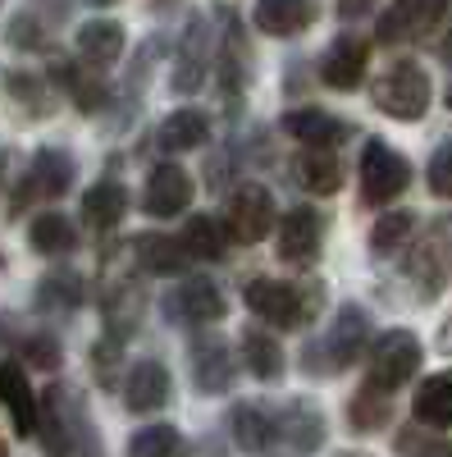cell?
Listing matches in <instances>:
<instances>
[{
  "instance_id": "obj_1",
  "label": "cell",
  "mask_w": 452,
  "mask_h": 457,
  "mask_svg": "<svg viewBox=\"0 0 452 457\" xmlns=\"http://www.w3.org/2000/svg\"><path fill=\"white\" fill-rule=\"evenodd\" d=\"M242 302L251 307L256 320L279 325V329H301V325L316 320L325 293H320V284L297 288V284H284V279H251L242 288Z\"/></svg>"
},
{
  "instance_id": "obj_2",
  "label": "cell",
  "mask_w": 452,
  "mask_h": 457,
  "mask_svg": "<svg viewBox=\"0 0 452 457\" xmlns=\"http://www.w3.org/2000/svg\"><path fill=\"white\" fill-rule=\"evenodd\" d=\"M370 96H374V105H380V110L389 114V120L416 124V120H425L434 87H430V73H425L421 64L398 60V64H389V69L380 73V79H374Z\"/></svg>"
},
{
  "instance_id": "obj_3",
  "label": "cell",
  "mask_w": 452,
  "mask_h": 457,
  "mask_svg": "<svg viewBox=\"0 0 452 457\" xmlns=\"http://www.w3.org/2000/svg\"><path fill=\"white\" fill-rule=\"evenodd\" d=\"M366 338H370V320L361 307H343L333 316L325 343H311L307 353H301V366L307 375H333V370H348L361 353H366Z\"/></svg>"
},
{
  "instance_id": "obj_4",
  "label": "cell",
  "mask_w": 452,
  "mask_h": 457,
  "mask_svg": "<svg viewBox=\"0 0 452 457\" xmlns=\"http://www.w3.org/2000/svg\"><path fill=\"white\" fill-rule=\"evenodd\" d=\"M416 370H421V338L407 334V329H389L370 348V379H366V385L380 389V394H393Z\"/></svg>"
},
{
  "instance_id": "obj_5",
  "label": "cell",
  "mask_w": 452,
  "mask_h": 457,
  "mask_svg": "<svg viewBox=\"0 0 452 457\" xmlns=\"http://www.w3.org/2000/svg\"><path fill=\"white\" fill-rule=\"evenodd\" d=\"M407 183H411L407 156H398V151L384 146L380 137H370L366 151H361V197L370 206H384V202L407 193Z\"/></svg>"
},
{
  "instance_id": "obj_6",
  "label": "cell",
  "mask_w": 452,
  "mask_h": 457,
  "mask_svg": "<svg viewBox=\"0 0 452 457\" xmlns=\"http://www.w3.org/2000/svg\"><path fill=\"white\" fill-rule=\"evenodd\" d=\"M224 228H229L234 243H260L275 228V197L270 187L260 183H242L229 197V215H224Z\"/></svg>"
},
{
  "instance_id": "obj_7",
  "label": "cell",
  "mask_w": 452,
  "mask_h": 457,
  "mask_svg": "<svg viewBox=\"0 0 452 457\" xmlns=\"http://www.w3.org/2000/svg\"><path fill=\"white\" fill-rule=\"evenodd\" d=\"M411 275L425 288V297H434L448 284V275H452V215H439L421 234V247L411 252Z\"/></svg>"
},
{
  "instance_id": "obj_8",
  "label": "cell",
  "mask_w": 452,
  "mask_h": 457,
  "mask_svg": "<svg viewBox=\"0 0 452 457\" xmlns=\"http://www.w3.org/2000/svg\"><path fill=\"white\" fill-rule=\"evenodd\" d=\"M69 187H73V161L64 156V151L46 146V151H37V156L28 161V170H23L19 206H23V202H51V197H64Z\"/></svg>"
},
{
  "instance_id": "obj_9",
  "label": "cell",
  "mask_w": 452,
  "mask_h": 457,
  "mask_svg": "<svg viewBox=\"0 0 452 457\" xmlns=\"http://www.w3.org/2000/svg\"><path fill=\"white\" fill-rule=\"evenodd\" d=\"M325 243V215L316 206H292L279 220V256L288 265H311Z\"/></svg>"
},
{
  "instance_id": "obj_10",
  "label": "cell",
  "mask_w": 452,
  "mask_h": 457,
  "mask_svg": "<svg viewBox=\"0 0 452 457\" xmlns=\"http://www.w3.org/2000/svg\"><path fill=\"white\" fill-rule=\"evenodd\" d=\"M187 361H193V385L201 394H224V389H234V379H238V366L229 357V343L224 338H193V348H187Z\"/></svg>"
},
{
  "instance_id": "obj_11",
  "label": "cell",
  "mask_w": 452,
  "mask_h": 457,
  "mask_svg": "<svg viewBox=\"0 0 452 457\" xmlns=\"http://www.w3.org/2000/svg\"><path fill=\"white\" fill-rule=\"evenodd\" d=\"M169 316L178 325H215L224 316V293L215 279L206 275H193V279H183L174 293H169Z\"/></svg>"
},
{
  "instance_id": "obj_12",
  "label": "cell",
  "mask_w": 452,
  "mask_h": 457,
  "mask_svg": "<svg viewBox=\"0 0 452 457\" xmlns=\"http://www.w3.org/2000/svg\"><path fill=\"white\" fill-rule=\"evenodd\" d=\"M448 19V5H434V0H407V5H389L380 14V42L398 46V42H416V37L434 32Z\"/></svg>"
},
{
  "instance_id": "obj_13",
  "label": "cell",
  "mask_w": 452,
  "mask_h": 457,
  "mask_svg": "<svg viewBox=\"0 0 452 457\" xmlns=\"http://www.w3.org/2000/svg\"><path fill=\"white\" fill-rule=\"evenodd\" d=\"M284 129H288L301 146H307V151H333L338 142L352 133L343 120H333V114L320 110V105H297V110H288V114H284Z\"/></svg>"
},
{
  "instance_id": "obj_14",
  "label": "cell",
  "mask_w": 452,
  "mask_h": 457,
  "mask_svg": "<svg viewBox=\"0 0 452 457\" xmlns=\"http://www.w3.org/2000/svg\"><path fill=\"white\" fill-rule=\"evenodd\" d=\"M366 64H370V46L361 42V37H338V42L325 51V60H320V79L333 92H352L366 79Z\"/></svg>"
},
{
  "instance_id": "obj_15",
  "label": "cell",
  "mask_w": 452,
  "mask_h": 457,
  "mask_svg": "<svg viewBox=\"0 0 452 457\" xmlns=\"http://www.w3.org/2000/svg\"><path fill=\"white\" fill-rule=\"evenodd\" d=\"M146 215H178L187 211V202H193V179H187V170L178 165H160V170H151L146 179Z\"/></svg>"
},
{
  "instance_id": "obj_16",
  "label": "cell",
  "mask_w": 452,
  "mask_h": 457,
  "mask_svg": "<svg viewBox=\"0 0 452 457\" xmlns=\"http://www.w3.org/2000/svg\"><path fill=\"white\" fill-rule=\"evenodd\" d=\"M124 403H128V411H137V416L165 407V403H169V370H165L160 361H151V357L137 361L133 375H128V385H124Z\"/></svg>"
},
{
  "instance_id": "obj_17",
  "label": "cell",
  "mask_w": 452,
  "mask_h": 457,
  "mask_svg": "<svg viewBox=\"0 0 452 457\" xmlns=\"http://www.w3.org/2000/svg\"><path fill=\"white\" fill-rule=\"evenodd\" d=\"M0 407L14 416V430L19 435H37V394L28 385V375L19 361L0 366Z\"/></svg>"
},
{
  "instance_id": "obj_18",
  "label": "cell",
  "mask_w": 452,
  "mask_h": 457,
  "mask_svg": "<svg viewBox=\"0 0 452 457\" xmlns=\"http://www.w3.org/2000/svg\"><path fill=\"white\" fill-rule=\"evenodd\" d=\"M242 361L256 379H266V385H275V379H284L288 361H284V348H279V338L270 329H260V325H247L242 329Z\"/></svg>"
},
{
  "instance_id": "obj_19",
  "label": "cell",
  "mask_w": 452,
  "mask_h": 457,
  "mask_svg": "<svg viewBox=\"0 0 452 457\" xmlns=\"http://www.w3.org/2000/svg\"><path fill=\"white\" fill-rule=\"evenodd\" d=\"M229 435L242 453H266L279 439V426H275V416L260 411L256 403H238L234 416H229Z\"/></svg>"
},
{
  "instance_id": "obj_20",
  "label": "cell",
  "mask_w": 452,
  "mask_h": 457,
  "mask_svg": "<svg viewBox=\"0 0 452 457\" xmlns=\"http://www.w3.org/2000/svg\"><path fill=\"white\" fill-rule=\"evenodd\" d=\"M411 411H416L421 426L448 430L452 426V370H439V375L421 379L416 398H411Z\"/></svg>"
},
{
  "instance_id": "obj_21",
  "label": "cell",
  "mask_w": 452,
  "mask_h": 457,
  "mask_svg": "<svg viewBox=\"0 0 452 457\" xmlns=\"http://www.w3.org/2000/svg\"><path fill=\"white\" fill-rule=\"evenodd\" d=\"M256 28L266 32V37H297V32H307L316 23V5H307V0H266V5H256Z\"/></svg>"
},
{
  "instance_id": "obj_22",
  "label": "cell",
  "mask_w": 452,
  "mask_h": 457,
  "mask_svg": "<svg viewBox=\"0 0 452 457\" xmlns=\"http://www.w3.org/2000/svg\"><path fill=\"white\" fill-rule=\"evenodd\" d=\"M133 256H137V265L146 275H183L187 270V252L169 234H137L133 238Z\"/></svg>"
},
{
  "instance_id": "obj_23",
  "label": "cell",
  "mask_w": 452,
  "mask_h": 457,
  "mask_svg": "<svg viewBox=\"0 0 452 457\" xmlns=\"http://www.w3.org/2000/svg\"><path fill=\"white\" fill-rule=\"evenodd\" d=\"M51 73H55V83H60V87L69 92V101L78 105L83 114H96V110H101V105L110 101V87H105V83L96 79V69H78L73 60H60V64H55Z\"/></svg>"
},
{
  "instance_id": "obj_24",
  "label": "cell",
  "mask_w": 452,
  "mask_h": 457,
  "mask_svg": "<svg viewBox=\"0 0 452 457\" xmlns=\"http://www.w3.org/2000/svg\"><path fill=\"white\" fill-rule=\"evenodd\" d=\"M275 426L297 453H316L325 444V416L311 403H288L284 416H275Z\"/></svg>"
},
{
  "instance_id": "obj_25",
  "label": "cell",
  "mask_w": 452,
  "mask_h": 457,
  "mask_svg": "<svg viewBox=\"0 0 452 457\" xmlns=\"http://www.w3.org/2000/svg\"><path fill=\"white\" fill-rule=\"evenodd\" d=\"M124 211H128V193H124V183H115V179H101V183H92L83 193V220L92 228H101V234L115 228L124 220Z\"/></svg>"
},
{
  "instance_id": "obj_26",
  "label": "cell",
  "mask_w": 452,
  "mask_h": 457,
  "mask_svg": "<svg viewBox=\"0 0 452 457\" xmlns=\"http://www.w3.org/2000/svg\"><path fill=\"white\" fill-rule=\"evenodd\" d=\"M78 55L87 60V64H115L119 55H124V28L115 23V19H92V23H83L78 28Z\"/></svg>"
},
{
  "instance_id": "obj_27",
  "label": "cell",
  "mask_w": 452,
  "mask_h": 457,
  "mask_svg": "<svg viewBox=\"0 0 452 457\" xmlns=\"http://www.w3.org/2000/svg\"><path fill=\"white\" fill-rule=\"evenodd\" d=\"M210 137V120L201 110H174L169 120L156 129V146L160 151H197Z\"/></svg>"
},
{
  "instance_id": "obj_28",
  "label": "cell",
  "mask_w": 452,
  "mask_h": 457,
  "mask_svg": "<svg viewBox=\"0 0 452 457\" xmlns=\"http://www.w3.org/2000/svg\"><path fill=\"white\" fill-rule=\"evenodd\" d=\"M297 183L307 187V193L316 197H329L343 187V170H338V156L333 151H301V161H297Z\"/></svg>"
},
{
  "instance_id": "obj_29",
  "label": "cell",
  "mask_w": 452,
  "mask_h": 457,
  "mask_svg": "<svg viewBox=\"0 0 452 457\" xmlns=\"http://www.w3.org/2000/svg\"><path fill=\"white\" fill-rule=\"evenodd\" d=\"M73 238H78V228H73L69 215H60V211H42L28 224V243L42 256H64L73 247Z\"/></svg>"
},
{
  "instance_id": "obj_30",
  "label": "cell",
  "mask_w": 452,
  "mask_h": 457,
  "mask_svg": "<svg viewBox=\"0 0 452 457\" xmlns=\"http://www.w3.org/2000/svg\"><path fill=\"white\" fill-rule=\"evenodd\" d=\"M224 243H229V234H224V224L215 215H187V228L178 247L187 256H201V261H219L224 256Z\"/></svg>"
},
{
  "instance_id": "obj_31",
  "label": "cell",
  "mask_w": 452,
  "mask_h": 457,
  "mask_svg": "<svg viewBox=\"0 0 452 457\" xmlns=\"http://www.w3.org/2000/svg\"><path fill=\"white\" fill-rule=\"evenodd\" d=\"M78 302H83V279L69 270H55L37 284V307H46V312H73Z\"/></svg>"
},
{
  "instance_id": "obj_32",
  "label": "cell",
  "mask_w": 452,
  "mask_h": 457,
  "mask_svg": "<svg viewBox=\"0 0 452 457\" xmlns=\"http://www.w3.org/2000/svg\"><path fill=\"white\" fill-rule=\"evenodd\" d=\"M128 457H187V444L174 426H146L133 435Z\"/></svg>"
},
{
  "instance_id": "obj_33",
  "label": "cell",
  "mask_w": 452,
  "mask_h": 457,
  "mask_svg": "<svg viewBox=\"0 0 452 457\" xmlns=\"http://www.w3.org/2000/svg\"><path fill=\"white\" fill-rule=\"evenodd\" d=\"M411 234H416V215H411V211H389V215L374 220V228H370V247L380 252V256H389V252L407 247Z\"/></svg>"
},
{
  "instance_id": "obj_34",
  "label": "cell",
  "mask_w": 452,
  "mask_h": 457,
  "mask_svg": "<svg viewBox=\"0 0 452 457\" xmlns=\"http://www.w3.org/2000/svg\"><path fill=\"white\" fill-rule=\"evenodd\" d=\"M42 444H46V457H69L73 453V435H69V421L60 416V389L55 394H46V403H42Z\"/></svg>"
},
{
  "instance_id": "obj_35",
  "label": "cell",
  "mask_w": 452,
  "mask_h": 457,
  "mask_svg": "<svg viewBox=\"0 0 452 457\" xmlns=\"http://www.w3.org/2000/svg\"><path fill=\"white\" fill-rule=\"evenodd\" d=\"M5 42H10L14 51H42V46L51 42L42 10H19V14L5 23Z\"/></svg>"
},
{
  "instance_id": "obj_36",
  "label": "cell",
  "mask_w": 452,
  "mask_h": 457,
  "mask_svg": "<svg viewBox=\"0 0 452 457\" xmlns=\"http://www.w3.org/2000/svg\"><path fill=\"white\" fill-rule=\"evenodd\" d=\"M206 79V51H201V28H193V37L183 42V55H178V69H174V92H197Z\"/></svg>"
},
{
  "instance_id": "obj_37",
  "label": "cell",
  "mask_w": 452,
  "mask_h": 457,
  "mask_svg": "<svg viewBox=\"0 0 452 457\" xmlns=\"http://www.w3.org/2000/svg\"><path fill=\"white\" fill-rule=\"evenodd\" d=\"M348 416H352V426H357V430H380V426L389 421V416H393V403H389V394L361 385V394L352 398Z\"/></svg>"
},
{
  "instance_id": "obj_38",
  "label": "cell",
  "mask_w": 452,
  "mask_h": 457,
  "mask_svg": "<svg viewBox=\"0 0 452 457\" xmlns=\"http://www.w3.org/2000/svg\"><path fill=\"white\" fill-rule=\"evenodd\" d=\"M425 179H430V193H434V197L452 202V142H443V146L434 151V156H430Z\"/></svg>"
},
{
  "instance_id": "obj_39",
  "label": "cell",
  "mask_w": 452,
  "mask_h": 457,
  "mask_svg": "<svg viewBox=\"0 0 452 457\" xmlns=\"http://www.w3.org/2000/svg\"><path fill=\"white\" fill-rule=\"evenodd\" d=\"M398 453H402V457H452V444L439 439V435L421 439L416 430H402V435H398Z\"/></svg>"
},
{
  "instance_id": "obj_40",
  "label": "cell",
  "mask_w": 452,
  "mask_h": 457,
  "mask_svg": "<svg viewBox=\"0 0 452 457\" xmlns=\"http://www.w3.org/2000/svg\"><path fill=\"white\" fill-rule=\"evenodd\" d=\"M23 357L32 361V366H60V343L51 338V334H32V338H23Z\"/></svg>"
},
{
  "instance_id": "obj_41",
  "label": "cell",
  "mask_w": 452,
  "mask_h": 457,
  "mask_svg": "<svg viewBox=\"0 0 452 457\" xmlns=\"http://www.w3.org/2000/svg\"><path fill=\"white\" fill-rule=\"evenodd\" d=\"M10 92L23 96V101L37 105V110H46V87H42V79H28V73H10Z\"/></svg>"
},
{
  "instance_id": "obj_42",
  "label": "cell",
  "mask_w": 452,
  "mask_h": 457,
  "mask_svg": "<svg viewBox=\"0 0 452 457\" xmlns=\"http://www.w3.org/2000/svg\"><path fill=\"white\" fill-rule=\"evenodd\" d=\"M110 353H119V343H115V348H110V343H101V348H96V379H101L105 389L115 385V370H110Z\"/></svg>"
},
{
  "instance_id": "obj_43",
  "label": "cell",
  "mask_w": 452,
  "mask_h": 457,
  "mask_svg": "<svg viewBox=\"0 0 452 457\" xmlns=\"http://www.w3.org/2000/svg\"><path fill=\"white\" fill-rule=\"evenodd\" d=\"M439 348H443V353H452V316L443 320V334H439Z\"/></svg>"
},
{
  "instance_id": "obj_44",
  "label": "cell",
  "mask_w": 452,
  "mask_h": 457,
  "mask_svg": "<svg viewBox=\"0 0 452 457\" xmlns=\"http://www.w3.org/2000/svg\"><path fill=\"white\" fill-rule=\"evenodd\" d=\"M443 55H448V60H452V37H448V46H443Z\"/></svg>"
},
{
  "instance_id": "obj_45",
  "label": "cell",
  "mask_w": 452,
  "mask_h": 457,
  "mask_svg": "<svg viewBox=\"0 0 452 457\" xmlns=\"http://www.w3.org/2000/svg\"><path fill=\"white\" fill-rule=\"evenodd\" d=\"M448 110H452V83H448Z\"/></svg>"
},
{
  "instance_id": "obj_46",
  "label": "cell",
  "mask_w": 452,
  "mask_h": 457,
  "mask_svg": "<svg viewBox=\"0 0 452 457\" xmlns=\"http://www.w3.org/2000/svg\"><path fill=\"white\" fill-rule=\"evenodd\" d=\"M0 457H5V448H0Z\"/></svg>"
}]
</instances>
